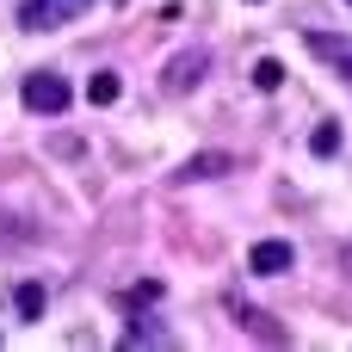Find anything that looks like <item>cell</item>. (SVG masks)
<instances>
[{"label": "cell", "mask_w": 352, "mask_h": 352, "mask_svg": "<svg viewBox=\"0 0 352 352\" xmlns=\"http://www.w3.org/2000/svg\"><path fill=\"white\" fill-rule=\"evenodd\" d=\"M334 148H340V130L322 124V130H316V155H334Z\"/></svg>", "instance_id": "obj_12"}, {"label": "cell", "mask_w": 352, "mask_h": 352, "mask_svg": "<svg viewBox=\"0 0 352 352\" xmlns=\"http://www.w3.org/2000/svg\"><path fill=\"white\" fill-rule=\"evenodd\" d=\"M12 303H19V316H25V322H37V316H43V303H50V297H43V285H31V278H25V285H19V291H12Z\"/></svg>", "instance_id": "obj_9"}, {"label": "cell", "mask_w": 352, "mask_h": 352, "mask_svg": "<svg viewBox=\"0 0 352 352\" xmlns=\"http://www.w3.org/2000/svg\"><path fill=\"white\" fill-rule=\"evenodd\" d=\"M303 43H309V56H322L340 80H352V37H340V31H303Z\"/></svg>", "instance_id": "obj_4"}, {"label": "cell", "mask_w": 352, "mask_h": 352, "mask_svg": "<svg viewBox=\"0 0 352 352\" xmlns=\"http://www.w3.org/2000/svg\"><path fill=\"white\" fill-rule=\"evenodd\" d=\"M217 173H229V155H223V148H210V155H192V161L179 167V179H217Z\"/></svg>", "instance_id": "obj_7"}, {"label": "cell", "mask_w": 352, "mask_h": 352, "mask_svg": "<svg viewBox=\"0 0 352 352\" xmlns=\"http://www.w3.org/2000/svg\"><path fill=\"white\" fill-rule=\"evenodd\" d=\"M93 0H19V25L25 31H56V25H74Z\"/></svg>", "instance_id": "obj_2"}, {"label": "cell", "mask_w": 352, "mask_h": 352, "mask_svg": "<svg viewBox=\"0 0 352 352\" xmlns=\"http://www.w3.org/2000/svg\"><path fill=\"white\" fill-rule=\"evenodd\" d=\"M291 266H297L291 241H254V254H248V272H260V278H278V272H291Z\"/></svg>", "instance_id": "obj_5"}, {"label": "cell", "mask_w": 352, "mask_h": 352, "mask_svg": "<svg viewBox=\"0 0 352 352\" xmlns=\"http://www.w3.org/2000/svg\"><path fill=\"white\" fill-rule=\"evenodd\" d=\"M19 99H25V111H37V118H62V111L74 105V87H68L56 68H37V74H25Z\"/></svg>", "instance_id": "obj_1"}, {"label": "cell", "mask_w": 352, "mask_h": 352, "mask_svg": "<svg viewBox=\"0 0 352 352\" xmlns=\"http://www.w3.org/2000/svg\"><path fill=\"white\" fill-rule=\"evenodd\" d=\"M204 74H210V50H198V43H192V50H179V56L161 68V93H192Z\"/></svg>", "instance_id": "obj_3"}, {"label": "cell", "mask_w": 352, "mask_h": 352, "mask_svg": "<svg viewBox=\"0 0 352 352\" xmlns=\"http://www.w3.org/2000/svg\"><path fill=\"white\" fill-rule=\"evenodd\" d=\"M254 87H260V93H278V87H285V62L260 56V62H254Z\"/></svg>", "instance_id": "obj_10"}, {"label": "cell", "mask_w": 352, "mask_h": 352, "mask_svg": "<svg viewBox=\"0 0 352 352\" xmlns=\"http://www.w3.org/2000/svg\"><path fill=\"white\" fill-rule=\"evenodd\" d=\"M346 6H352V0H346Z\"/></svg>", "instance_id": "obj_13"}, {"label": "cell", "mask_w": 352, "mask_h": 352, "mask_svg": "<svg viewBox=\"0 0 352 352\" xmlns=\"http://www.w3.org/2000/svg\"><path fill=\"white\" fill-rule=\"evenodd\" d=\"M124 346H173V334H167V328H161L155 316H142V322H136V328L124 334Z\"/></svg>", "instance_id": "obj_8"}, {"label": "cell", "mask_w": 352, "mask_h": 352, "mask_svg": "<svg viewBox=\"0 0 352 352\" xmlns=\"http://www.w3.org/2000/svg\"><path fill=\"white\" fill-rule=\"evenodd\" d=\"M235 316H241V328H248V334H266V340H285V334L272 328V316H254V309H235Z\"/></svg>", "instance_id": "obj_11"}, {"label": "cell", "mask_w": 352, "mask_h": 352, "mask_svg": "<svg viewBox=\"0 0 352 352\" xmlns=\"http://www.w3.org/2000/svg\"><path fill=\"white\" fill-rule=\"evenodd\" d=\"M87 99H93V105H118V99H124V74L99 68V74L87 80Z\"/></svg>", "instance_id": "obj_6"}]
</instances>
